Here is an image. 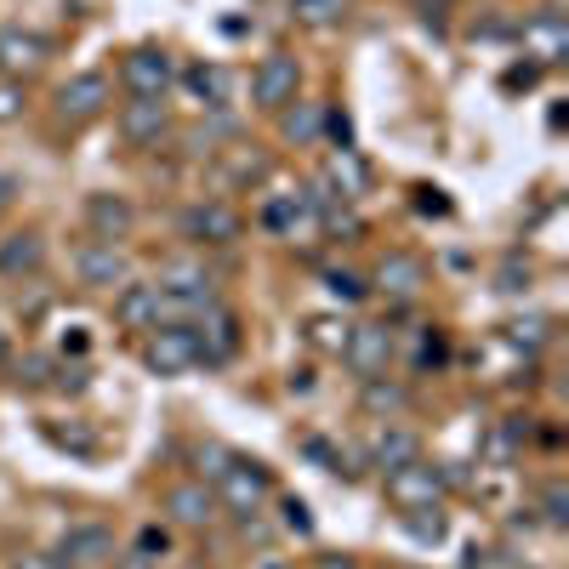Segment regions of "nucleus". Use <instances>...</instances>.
<instances>
[{"mask_svg":"<svg viewBox=\"0 0 569 569\" xmlns=\"http://www.w3.org/2000/svg\"><path fill=\"white\" fill-rule=\"evenodd\" d=\"M456 485H461L456 461H427V456H416V461L382 472V490H388V501H393L399 512H410V507H445V496H450Z\"/></svg>","mask_w":569,"mask_h":569,"instance_id":"nucleus-1","label":"nucleus"},{"mask_svg":"<svg viewBox=\"0 0 569 569\" xmlns=\"http://www.w3.org/2000/svg\"><path fill=\"white\" fill-rule=\"evenodd\" d=\"M211 490H217V507L233 512V518H251V512H262L279 496L273 490V472L257 456H228V467L211 479Z\"/></svg>","mask_w":569,"mask_h":569,"instance_id":"nucleus-2","label":"nucleus"},{"mask_svg":"<svg viewBox=\"0 0 569 569\" xmlns=\"http://www.w3.org/2000/svg\"><path fill=\"white\" fill-rule=\"evenodd\" d=\"M188 330H194V348H200V365L206 370H222V365L240 359L246 330H240V313H233L228 302H206L194 319H188Z\"/></svg>","mask_w":569,"mask_h":569,"instance_id":"nucleus-3","label":"nucleus"},{"mask_svg":"<svg viewBox=\"0 0 569 569\" xmlns=\"http://www.w3.org/2000/svg\"><path fill=\"white\" fill-rule=\"evenodd\" d=\"M200 365V348H194V330L188 325H154L142 330V370L171 382V376H188Z\"/></svg>","mask_w":569,"mask_h":569,"instance_id":"nucleus-4","label":"nucleus"},{"mask_svg":"<svg viewBox=\"0 0 569 569\" xmlns=\"http://www.w3.org/2000/svg\"><path fill=\"white\" fill-rule=\"evenodd\" d=\"M177 228H182V240H188V246H211V251L246 240V217L233 211L228 200H194V206L177 217Z\"/></svg>","mask_w":569,"mask_h":569,"instance_id":"nucleus-5","label":"nucleus"},{"mask_svg":"<svg viewBox=\"0 0 569 569\" xmlns=\"http://www.w3.org/2000/svg\"><path fill=\"white\" fill-rule=\"evenodd\" d=\"M109 109H114V80L103 69H86V74L58 86V120L63 126H91V120H103Z\"/></svg>","mask_w":569,"mask_h":569,"instance_id":"nucleus-6","label":"nucleus"},{"mask_svg":"<svg viewBox=\"0 0 569 569\" xmlns=\"http://www.w3.org/2000/svg\"><path fill=\"white\" fill-rule=\"evenodd\" d=\"M120 86H126V98H166L177 86V58L166 46H131L120 58Z\"/></svg>","mask_w":569,"mask_h":569,"instance_id":"nucleus-7","label":"nucleus"},{"mask_svg":"<svg viewBox=\"0 0 569 569\" xmlns=\"http://www.w3.org/2000/svg\"><path fill=\"white\" fill-rule=\"evenodd\" d=\"M393 353H399V337H393V325H382V319H365V325H353V330H348L342 365H348V370L359 376V382H370V376H388Z\"/></svg>","mask_w":569,"mask_h":569,"instance_id":"nucleus-8","label":"nucleus"},{"mask_svg":"<svg viewBox=\"0 0 569 569\" xmlns=\"http://www.w3.org/2000/svg\"><path fill=\"white\" fill-rule=\"evenodd\" d=\"M160 512H166V525L171 530H188V536H206L211 525H217V490L206 485V479H177L171 490H166V501H160Z\"/></svg>","mask_w":569,"mask_h":569,"instance_id":"nucleus-9","label":"nucleus"},{"mask_svg":"<svg viewBox=\"0 0 569 569\" xmlns=\"http://www.w3.org/2000/svg\"><path fill=\"white\" fill-rule=\"evenodd\" d=\"M297 98H302V63H297V52H268L251 69V103L279 114L284 103H297Z\"/></svg>","mask_w":569,"mask_h":569,"instance_id":"nucleus-10","label":"nucleus"},{"mask_svg":"<svg viewBox=\"0 0 569 569\" xmlns=\"http://www.w3.org/2000/svg\"><path fill=\"white\" fill-rule=\"evenodd\" d=\"M512 40H518V52H525V58H536V69H558L569 58V23H563L558 7H541L536 18H525L512 29Z\"/></svg>","mask_w":569,"mask_h":569,"instance_id":"nucleus-11","label":"nucleus"},{"mask_svg":"<svg viewBox=\"0 0 569 569\" xmlns=\"http://www.w3.org/2000/svg\"><path fill=\"white\" fill-rule=\"evenodd\" d=\"M74 279L86 284V291H120V284L131 279L126 246H114V240H86V246L74 251Z\"/></svg>","mask_w":569,"mask_h":569,"instance_id":"nucleus-12","label":"nucleus"},{"mask_svg":"<svg viewBox=\"0 0 569 569\" xmlns=\"http://www.w3.org/2000/svg\"><path fill=\"white\" fill-rule=\"evenodd\" d=\"M52 552L63 558V569H109L114 563V530L109 525H69Z\"/></svg>","mask_w":569,"mask_h":569,"instance_id":"nucleus-13","label":"nucleus"},{"mask_svg":"<svg viewBox=\"0 0 569 569\" xmlns=\"http://www.w3.org/2000/svg\"><path fill=\"white\" fill-rule=\"evenodd\" d=\"M114 325L120 330H154L166 325V291L149 279H126L114 291Z\"/></svg>","mask_w":569,"mask_h":569,"instance_id":"nucleus-14","label":"nucleus"},{"mask_svg":"<svg viewBox=\"0 0 569 569\" xmlns=\"http://www.w3.org/2000/svg\"><path fill=\"white\" fill-rule=\"evenodd\" d=\"M120 137L131 142V149H160V142L171 137V103L166 98H131L120 109Z\"/></svg>","mask_w":569,"mask_h":569,"instance_id":"nucleus-15","label":"nucleus"},{"mask_svg":"<svg viewBox=\"0 0 569 569\" xmlns=\"http://www.w3.org/2000/svg\"><path fill=\"white\" fill-rule=\"evenodd\" d=\"M257 222H262L268 233H279V240H297L302 228H319V200H313V188H297V194H268Z\"/></svg>","mask_w":569,"mask_h":569,"instance_id":"nucleus-16","label":"nucleus"},{"mask_svg":"<svg viewBox=\"0 0 569 569\" xmlns=\"http://www.w3.org/2000/svg\"><path fill=\"white\" fill-rule=\"evenodd\" d=\"M376 291H382L388 302H416L427 291V262L416 251H388L382 262H376Z\"/></svg>","mask_w":569,"mask_h":569,"instance_id":"nucleus-17","label":"nucleus"},{"mask_svg":"<svg viewBox=\"0 0 569 569\" xmlns=\"http://www.w3.org/2000/svg\"><path fill=\"white\" fill-rule=\"evenodd\" d=\"M40 273H46V233L40 228L7 233V240H0V279L23 284V279H40Z\"/></svg>","mask_w":569,"mask_h":569,"instance_id":"nucleus-18","label":"nucleus"},{"mask_svg":"<svg viewBox=\"0 0 569 569\" xmlns=\"http://www.w3.org/2000/svg\"><path fill=\"white\" fill-rule=\"evenodd\" d=\"M86 228H91V240H131V228H137V206L126 194H86Z\"/></svg>","mask_w":569,"mask_h":569,"instance_id":"nucleus-19","label":"nucleus"},{"mask_svg":"<svg viewBox=\"0 0 569 569\" xmlns=\"http://www.w3.org/2000/svg\"><path fill=\"white\" fill-rule=\"evenodd\" d=\"M46 58H52L46 34H34V29H0V74L23 80V74H34Z\"/></svg>","mask_w":569,"mask_h":569,"instance_id":"nucleus-20","label":"nucleus"},{"mask_svg":"<svg viewBox=\"0 0 569 569\" xmlns=\"http://www.w3.org/2000/svg\"><path fill=\"white\" fill-rule=\"evenodd\" d=\"M325 120H330V103H319V98H297V103H284V109H279V137H284V142H297V149H313V142L325 137Z\"/></svg>","mask_w":569,"mask_h":569,"instance_id":"nucleus-21","label":"nucleus"},{"mask_svg":"<svg viewBox=\"0 0 569 569\" xmlns=\"http://www.w3.org/2000/svg\"><path fill=\"white\" fill-rule=\"evenodd\" d=\"M416 456H421V439L410 433V427H399V421L376 427V439H370V467H376V472H393V467H405V461H416Z\"/></svg>","mask_w":569,"mask_h":569,"instance_id":"nucleus-22","label":"nucleus"},{"mask_svg":"<svg viewBox=\"0 0 569 569\" xmlns=\"http://www.w3.org/2000/svg\"><path fill=\"white\" fill-rule=\"evenodd\" d=\"M359 405L370 416H382V421H399L410 410V388L399 382V376H370V382H359Z\"/></svg>","mask_w":569,"mask_h":569,"instance_id":"nucleus-23","label":"nucleus"},{"mask_svg":"<svg viewBox=\"0 0 569 569\" xmlns=\"http://www.w3.org/2000/svg\"><path fill=\"white\" fill-rule=\"evenodd\" d=\"M182 86L194 91V98H200L211 114H222L228 98H233V74H228L222 63H194V69H182Z\"/></svg>","mask_w":569,"mask_h":569,"instance_id":"nucleus-24","label":"nucleus"},{"mask_svg":"<svg viewBox=\"0 0 569 569\" xmlns=\"http://www.w3.org/2000/svg\"><path fill=\"white\" fill-rule=\"evenodd\" d=\"M353 12V0H291V18L308 29H342Z\"/></svg>","mask_w":569,"mask_h":569,"instance_id":"nucleus-25","label":"nucleus"},{"mask_svg":"<svg viewBox=\"0 0 569 569\" xmlns=\"http://www.w3.org/2000/svg\"><path fill=\"white\" fill-rule=\"evenodd\" d=\"M319 228L330 233V240H342V246H359V240H365V217H359L353 206H342V200L319 206Z\"/></svg>","mask_w":569,"mask_h":569,"instance_id":"nucleus-26","label":"nucleus"},{"mask_svg":"<svg viewBox=\"0 0 569 569\" xmlns=\"http://www.w3.org/2000/svg\"><path fill=\"white\" fill-rule=\"evenodd\" d=\"M348 319H337V313H313L308 319V342L319 348V353H330V359H342V348H348Z\"/></svg>","mask_w":569,"mask_h":569,"instance_id":"nucleus-27","label":"nucleus"},{"mask_svg":"<svg viewBox=\"0 0 569 569\" xmlns=\"http://www.w3.org/2000/svg\"><path fill=\"white\" fill-rule=\"evenodd\" d=\"M405 518V530L421 541V547H439L445 536H450V518H445V507H410V512H399Z\"/></svg>","mask_w":569,"mask_h":569,"instance_id":"nucleus-28","label":"nucleus"},{"mask_svg":"<svg viewBox=\"0 0 569 569\" xmlns=\"http://www.w3.org/2000/svg\"><path fill=\"white\" fill-rule=\"evenodd\" d=\"M507 342H512V348H525V353H541V348L552 342V319H547V313L512 319V325H507Z\"/></svg>","mask_w":569,"mask_h":569,"instance_id":"nucleus-29","label":"nucleus"},{"mask_svg":"<svg viewBox=\"0 0 569 569\" xmlns=\"http://www.w3.org/2000/svg\"><path fill=\"white\" fill-rule=\"evenodd\" d=\"M268 171H273V160H268V154H251V149H228V177H233V182L257 188V182H268Z\"/></svg>","mask_w":569,"mask_h":569,"instance_id":"nucleus-30","label":"nucleus"},{"mask_svg":"<svg viewBox=\"0 0 569 569\" xmlns=\"http://www.w3.org/2000/svg\"><path fill=\"white\" fill-rule=\"evenodd\" d=\"M325 291L337 297V302H365V297H370V284H365L353 268H330V273H325Z\"/></svg>","mask_w":569,"mask_h":569,"instance_id":"nucleus-31","label":"nucleus"},{"mask_svg":"<svg viewBox=\"0 0 569 569\" xmlns=\"http://www.w3.org/2000/svg\"><path fill=\"white\" fill-rule=\"evenodd\" d=\"M23 109H29V86L12 80V74H0V126L23 120Z\"/></svg>","mask_w":569,"mask_h":569,"instance_id":"nucleus-32","label":"nucleus"},{"mask_svg":"<svg viewBox=\"0 0 569 569\" xmlns=\"http://www.w3.org/2000/svg\"><path fill=\"white\" fill-rule=\"evenodd\" d=\"M52 353H23L18 359V388H46V382H52Z\"/></svg>","mask_w":569,"mask_h":569,"instance_id":"nucleus-33","label":"nucleus"},{"mask_svg":"<svg viewBox=\"0 0 569 569\" xmlns=\"http://www.w3.org/2000/svg\"><path fill=\"white\" fill-rule=\"evenodd\" d=\"M279 525L291 530V536H313V518H308V501H297V496H279Z\"/></svg>","mask_w":569,"mask_h":569,"instance_id":"nucleus-34","label":"nucleus"},{"mask_svg":"<svg viewBox=\"0 0 569 569\" xmlns=\"http://www.w3.org/2000/svg\"><path fill=\"white\" fill-rule=\"evenodd\" d=\"M541 512H547V530H563V525H569V496H563L558 479L541 490Z\"/></svg>","mask_w":569,"mask_h":569,"instance_id":"nucleus-35","label":"nucleus"},{"mask_svg":"<svg viewBox=\"0 0 569 569\" xmlns=\"http://www.w3.org/2000/svg\"><path fill=\"white\" fill-rule=\"evenodd\" d=\"M166 547H171V530H166V525H142L131 552H142V558H166Z\"/></svg>","mask_w":569,"mask_h":569,"instance_id":"nucleus-36","label":"nucleus"},{"mask_svg":"<svg viewBox=\"0 0 569 569\" xmlns=\"http://www.w3.org/2000/svg\"><path fill=\"white\" fill-rule=\"evenodd\" d=\"M228 456H233V450H222V445H200V472H194V479H206V485H211L217 472L228 467Z\"/></svg>","mask_w":569,"mask_h":569,"instance_id":"nucleus-37","label":"nucleus"},{"mask_svg":"<svg viewBox=\"0 0 569 569\" xmlns=\"http://www.w3.org/2000/svg\"><path fill=\"white\" fill-rule=\"evenodd\" d=\"M12 569H63V558L58 552H18Z\"/></svg>","mask_w":569,"mask_h":569,"instance_id":"nucleus-38","label":"nucleus"},{"mask_svg":"<svg viewBox=\"0 0 569 569\" xmlns=\"http://www.w3.org/2000/svg\"><path fill=\"white\" fill-rule=\"evenodd\" d=\"M313 569H359V558H348V552H319Z\"/></svg>","mask_w":569,"mask_h":569,"instance_id":"nucleus-39","label":"nucleus"},{"mask_svg":"<svg viewBox=\"0 0 569 569\" xmlns=\"http://www.w3.org/2000/svg\"><path fill=\"white\" fill-rule=\"evenodd\" d=\"M450 7H456V0H416V12H421V18H445Z\"/></svg>","mask_w":569,"mask_h":569,"instance_id":"nucleus-40","label":"nucleus"},{"mask_svg":"<svg viewBox=\"0 0 569 569\" xmlns=\"http://www.w3.org/2000/svg\"><path fill=\"white\" fill-rule=\"evenodd\" d=\"M12 365V337H7V325H0V370Z\"/></svg>","mask_w":569,"mask_h":569,"instance_id":"nucleus-41","label":"nucleus"},{"mask_svg":"<svg viewBox=\"0 0 569 569\" xmlns=\"http://www.w3.org/2000/svg\"><path fill=\"white\" fill-rule=\"evenodd\" d=\"M12 194H18V177H0V206H12Z\"/></svg>","mask_w":569,"mask_h":569,"instance_id":"nucleus-42","label":"nucleus"},{"mask_svg":"<svg viewBox=\"0 0 569 569\" xmlns=\"http://www.w3.org/2000/svg\"><path fill=\"white\" fill-rule=\"evenodd\" d=\"M262 569H291V563H284V558H262Z\"/></svg>","mask_w":569,"mask_h":569,"instance_id":"nucleus-43","label":"nucleus"}]
</instances>
